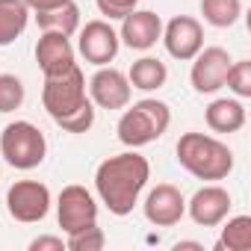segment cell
<instances>
[{"instance_id": "obj_1", "label": "cell", "mask_w": 251, "mask_h": 251, "mask_svg": "<svg viewBox=\"0 0 251 251\" xmlns=\"http://www.w3.org/2000/svg\"><path fill=\"white\" fill-rule=\"evenodd\" d=\"M151 177V166L142 154L136 151H124L115 157H106L98 172H95V189L100 204L112 216H127L133 213L145 183Z\"/></svg>"}, {"instance_id": "obj_2", "label": "cell", "mask_w": 251, "mask_h": 251, "mask_svg": "<svg viewBox=\"0 0 251 251\" xmlns=\"http://www.w3.org/2000/svg\"><path fill=\"white\" fill-rule=\"evenodd\" d=\"M177 163L198 180H225L233 172V154L225 142L207 133H183L177 139Z\"/></svg>"}, {"instance_id": "obj_3", "label": "cell", "mask_w": 251, "mask_h": 251, "mask_svg": "<svg viewBox=\"0 0 251 251\" xmlns=\"http://www.w3.org/2000/svg\"><path fill=\"white\" fill-rule=\"evenodd\" d=\"M172 124V109L169 103L157 100V98H145L136 100L130 109H124V115L118 118V139L127 148H142L157 142Z\"/></svg>"}, {"instance_id": "obj_4", "label": "cell", "mask_w": 251, "mask_h": 251, "mask_svg": "<svg viewBox=\"0 0 251 251\" xmlns=\"http://www.w3.org/2000/svg\"><path fill=\"white\" fill-rule=\"evenodd\" d=\"M48 154V139L33 121H12L0 133V157L12 169L30 172L45 163Z\"/></svg>"}, {"instance_id": "obj_5", "label": "cell", "mask_w": 251, "mask_h": 251, "mask_svg": "<svg viewBox=\"0 0 251 251\" xmlns=\"http://www.w3.org/2000/svg\"><path fill=\"white\" fill-rule=\"evenodd\" d=\"M42 103L48 109V115L53 121H62L68 115H74L83 103H89L86 95V77L77 65H71L62 74H50L45 77V89H42Z\"/></svg>"}, {"instance_id": "obj_6", "label": "cell", "mask_w": 251, "mask_h": 251, "mask_svg": "<svg viewBox=\"0 0 251 251\" xmlns=\"http://www.w3.org/2000/svg\"><path fill=\"white\" fill-rule=\"evenodd\" d=\"M56 219H59V227L65 233H77L83 227L98 225V201H95V195L80 183L65 186L59 192V198H56Z\"/></svg>"}, {"instance_id": "obj_7", "label": "cell", "mask_w": 251, "mask_h": 251, "mask_svg": "<svg viewBox=\"0 0 251 251\" xmlns=\"http://www.w3.org/2000/svg\"><path fill=\"white\" fill-rule=\"evenodd\" d=\"M6 210L15 222H42L50 210V189L39 180H15L6 192Z\"/></svg>"}, {"instance_id": "obj_8", "label": "cell", "mask_w": 251, "mask_h": 251, "mask_svg": "<svg viewBox=\"0 0 251 251\" xmlns=\"http://www.w3.org/2000/svg\"><path fill=\"white\" fill-rule=\"evenodd\" d=\"M189 62H192V71H189L192 89L198 95H213L225 86V77L233 59L225 48H201Z\"/></svg>"}, {"instance_id": "obj_9", "label": "cell", "mask_w": 251, "mask_h": 251, "mask_svg": "<svg viewBox=\"0 0 251 251\" xmlns=\"http://www.w3.org/2000/svg\"><path fill=\"white\" fill-rule=\"evenodd\" d=\"M89 100L98 103L100 109H124L130 103V95H133V86L127 80V74H121L118 68H106L100 65L95 71V77L89 80Z\"/></svg>"}, {"instance_id": "obj_10", "label": "cell", "mask_w": 251, "mask_h": 251, "mask_svg": "<svg viewBox=\"0 0 251 251\" xmlns=\"http://www.w3.org/2000/svg\"><path fill=\"white\" fill-rule=\"evenodd\" d=\"M160 39H163L166 50L175 59H180V62H189L204 48V30H201V24L192 15H175L163 27V36Z\"/></svg>"}, {"instance_id": "obj_11", "label": "cell", "mask_w": 251, "mask_h": 251, "mask_svg": "<svg viewBox=\"0 0 251 251\" xmlns=\"http://www.w3.org/2000/svg\"><path fill=\"white\" fill-rule=\"evenodd\" d=\"M80 53L86 62L92 65H109L115 56H118V48H121V39L118 33L106 24V21H89L83 30H80V42H77Z\"/></svg>"}, {"instance_id": "obj_12", "label": "cell", "mask_w": 251, "mask_h": 251, "mask_svg": "<svg viewBox=\"0 0 251 251\" xmlns=\"http://www.w3.org/2000/svg\"><path fill=\"white\" fill-rule=\"evenodd\" d=\"M186 216V198L177 186L160 183L145 198V219L157 227H172Z\"/></svg>"}, {"instance_id": "obj_13", "label": "cell", "mask_w": 251, "mask_h": 251, "mask_svg": "<svg viewBox=\"0 0 251 251\" xmlns=\"http://www.w3.org/2000/svg\"><path fill=\"white\" fill-rule=\"evenodd\" d=\"M163 36V21L151 9H133L130 15L121 18V33L118 39L130 50H151Z\"/></svg>"}, {"instance_id": "obj_14", "label": "cell", "mask_w": 251, "mask_h": 251, "mask_svg": "<svg viewBox=\"0 0 251 251\" xmlns=\"http://www.w3.org/2000/svg\"><path fill=\"white\" fill-rule=\"evenodd\" d=\"M230 192L227 189H222V186H201L192 198H189V204H186V210H189V216H192V222L195 225H201V227H216V225H222L225 219H227V213H230Z\"/></svg>"}, {"instance_id": "obj_15", "label": "cell", "mask_w": 251, "mask_h": 251, "mask_svg": "<svg viewBox=\"0 0 251 251\" xmlns=\"http://www.w3.org/2000/svg\"><path fill=\"white\" fill-rule=\"evenodd\" d=\"M36 62H39V68H42L45 77L62 74V71H68L71 65H77V62H74V48H71L68 36H65V33L45 30V33L39 36V45H36Z\"/></svg>"}, {"instance_id": "obj_16", "label": "cell", "mask_w": 251, "mask_h": 251, "mask_svg": "<svg viewBox=\"0 0 251 251\" xmlns=\"http://www.w3.org/2000/svg\"><path fill=\"white\" fill-rule=\"evenodd\" d=\"M204 118H207V127L216 133H236L245 124V106L236 98H216L207 106Z\"/></svg>"}, {"instance_id": "obj_17", "label": "cell", "mask_w": 251, "mask_h": 251, "mask_svg": "<svg viewBox=\"0 0 251 251\" xmlns=\"http://www.w3.org/2000/svg\"><path fill=\"white\" fill-rule=\"evenodd\" d=\"M30 24V9L24 0H0V48L12 45Z\"/></svg>"}, {"instance_id": "obj_18", "label": "cell", "mask_w": 251, "mask_h": 251, "mask_svg": "<svg viewBox=\"0 0 251 251\" xmlns=\"http://www.w3.org/2000/svg\"><path fill=\"white\" fill-rule=\"evenodd\" d=\"M127 80H130V86L139 89V92H154V89L166 86L169 68H166V62H160V59H154V56H142V59H136V62L130 65Z\"/></svg>"}, {"instance_id": "obj_19", "label": "cell", "mask_w": 251, "mask_h": 251, "mask_svg": "<svg viewBox=\"0 0 251 251\" xmlns=\"http://www.w3.org/2000/svg\"><path fill=\"white\" fill-rule=\"evenodd\" d=\"M36 21H39V30H53V33H65V36H74L77 27H80V6L74 0H68L65 6H56L50 12H36Z\"/></svg>"}, {"instance_id": "obj_20", "label": "cell", "mask_w": 251, "mask_h": 251, "mask_svg": "<svg viewBox=\"0 0 251 251\" xmlns=\"http://www.w3.org/2000/svg\"><path fill=\"white\" fill-rule=\"evenodd\" d=\"M201 15L210 27H233L242 15V0H201Z\"/></svg>"}, {"instance_id": "obj_21", "label": "cell", "mask_w": 251, "mask_h": 251, "mask_svg": "<svg viewBox=\"0 0 251 251\" xmlns=\"http://www.w3.org/2000/svg\"><path fill=\"white\" fill-rule=\"evenodd\" d=\"M216 248L248 251L251 248V216H233V219H227V225L222 227V239L216 242Z\"/></svg>"}, {"instance_id": "obj_22", "label": "cell", "mask_w": 251, "mask_h": 251, "mask_svg": "<svg viewBox=\"0 0 251 251\" xmlns=\"http://www.w3.org/2000/svg\"><path fill=\"white\" fill-rule=\"evenodd\" d=\"M24 98H27V92H24L21 77L0 74V112H15L24 103Z\"/></svg>"}, {"instance_id": "obj_23", "label": "cell", "mask_w": 251, "mask_h": 251, "mask_svg": "<svg viewBox=\"0 0 251 251\" xmlns=\"http://www.w3.org/2000/svg\"><path fill=\"white\" fill-rule=\"evenodd\" d=\"M225 86H227L236 98H251V62H248V59L230 62L227 77H225Z\"/></svg>"}, {"instance_id": "obj_24", "label": "cell", "mask_w": 251, "mask_h": 251, "mask_svg": "<svg viewBox=\"0 0 251 251\" xmlns=\"http://www.w3.org/2000/svg\"><path fill=\"white\" fill-rule=\"evenodd\" d=\"M103 245H106V236L98 225L83 227L77 233H68V242H65V248H71V251H100Z\"/></svg>"}, {"instance_id": "obj_25", "label": "cell", "mask_w": 251, "mask_h": 251, "mask_svg": "<svg viewBox=\"0 0 251 251\" xmlns=\"http://www.w3.org/2000/svg\"><path fill=\"white\" fill-rule=\"evenodd\" d=\"M62 130H68V133H86L92 124H95V103L89 100V103H83L74 115H68V118H62V121H56Z\"/></svg>"}, {"instance_id": "obj_26", "label": "cell", "mask_w": 251, "mask_h": 251, "mask_svg": "<svg viewBox=\"0 0 251 251\" xmlns=\"http://www.w3.org/2000/svg\"><path fill=\"white\" fill-rule=\"evenodd\" d=\"M100 15H106L109 21L112 18H124V15H130L136 6H139V0H95Z\"/></svg>"}, {"instance_id": "obj_27", "label": "cell", "mask_w": 251, "mask_h": 251, "mask_svg": "<svg viewBox=\"0 0 251 251\" xmlns=\"http://www.w3.org/2000/svg\"><path fill=\"white\" fill-rule=\"evenodd\" d=\"M62 248H65V242L59 236H39L30 242V251H62Z\"/></svg>"}, {"instance_id": "obj_28", "label": "cell", "mask_w": 251, "mask_h": 251, "mask_svg": "<svg viewBox=\"0 0 251 251\" xmlns=\"http://www.w3.org/2000/svg\"><path fill=\"white\" fill-rule=\"evenodd\" d=\"M24 3H27L30 12H50L56 6H65L68 0H24Z\"/></svg>"}, {"instance_id": "obj_29", "label": "cell", "mask_w": 251, "mask_h": 251, "mask_svg": "<svg viewBox=\"0 0 251 251\" xmlns=\"http://www.w3.org/2000/svg\"><path fill=\"white\" fill-rule=\"evenodd\" d=\"M175 248H195V251H204V245H201V242H177Z\"/></svg>"}]
</instances>
